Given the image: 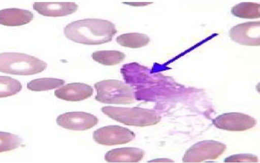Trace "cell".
Instances as JSON below:
<instances>
[{
  "instance_id": "6",
  "label": "cell",
  "mask_w": 260,
  "mask_h": 163,
  "mask_svg": "<svg viewBox=\"0 0 260 163\" xmlns=\"http://www.w3.org/2000/svg\"><path fill=\"white\" fill-rule=\"evenodd\" d=\"M56 123L62 128L74 131H84L90 129L99 121L98 118L84 112H69L59 115Z\"/></svg>"
},
{
  "instance_id": "7",
  "label": "cell",
  "mask_w": 260,
  "mask_h": 163,
  "mask_svg": "<svg viewBox=\"0 0 260 163\" xmlns=\"http://www.w3.org/2000/svg\"><path fill=\"white\" fill-rule=\"evenodd\" d=\"M231 38L247 46L259 45V22H247L238 24L230 31Z\"/></svg>"
},
{
  "instance_id": "8",
  "label": "cell",
  "mask_w": 260,
  "mask_h": 163,
  "mask_svg": "<svg viewBox=\"0 0 260 163\" xmlns=\"http://www.w3.org/2000/svg\"><path fill=\"white\" fill-rule=\"evenodd\" d=\"M93 89L90 86L80 83L68 84L54 91L55 96L59 98L69 101H79L90 97Z\"/></svg>"
},
{
  "instance_id": "13",
  "label": "cell",
  "mask_w": 260,
  "mask_h": 163,
  "mask_svg": "<svg viewBox=\"0 0 260 163\" xmlns=\"http://www.w3.org/2000/svg\"><path fill=\"white\" fill-rule=\"evenodd\" d=\"M116 40L122 46L138 48L147 45L150 41V38L145 34L134 32L118 35Z\"/></svg>"
},
{
  "instance_id": "2",
  "label": "cell",
  "mask_w": 260,
  "mask_h": 163,
  "mask_svg": "<svg viewBox=\"0 0 260 163\" xmlns=\"http://www.w3.org/2000/svg\"><path fill=\"white\" fill-rule=\"evenodd\" d=\"M47 64L39 58L24 53H0V72L21 75H32L44 71Z\"/></svg>"
},
{
  "instance_id": "10",
  "label": "cell",
  "mask_w": 260,
  "mask_h": 163,
  "mask_svg": "<svg viewBox=\"0 0 260 163\" xmlns=\"http://www.w3.org/2000/svg\"><path fill=\"white\" fill-rule=\"evenodd\" d=\"M255 120L251 117L238 113H231L219 116L215 120L217 127L220 128L241 131L253 127Z\"/></svg>"
},
{
  "instance_id": "5",
  "label": "cell",
  "mask_w": 260,
  "mask_h": 163,
  "mask_svg": "<svg viewBox=\"0 0 260 163\" xmlns=\"http://www.w3.org/2000/svg\"><path fill=\"white\" fill-rule=\"evenodd\" d=\"M135 137L134 132L127 128L118 126L102 127L93 134V138L96 142L107 146L127 143Z\"/></svg>"
},
{
  "instance_id": "18",
  "label": "cell",
  "mask_w": 260,
  "mask_h": 163,
  "mask_svg": "<svg viewBox=\"0 0 260 163\" xmlns=\"http://www.w3.org/2000/svg\"><path fill=\"white\" fill-rule=\"evenodd\" d=\"M22 142L20 138L8 132H0V152L11 151L19 147Z\"/></svg>"
},
{
  "instance_id": "3",
  "label": "cell",
  "mask_w": 260,
  "mask_h": 163,
  "mask_svg": "<svg viewBox=\"0 0 260 163\" xmlns=\"http://www.w3.org/2000/svg\"><path fill=\"white\" fill-rule=\"evenodd\" d=\"M102 111L110 118L128 126L144 127L156 124L159 117L152 110L140 107L105 106Z\"/></svg>"
},
{
  "instance_id": "12",
  "label": "cell",
  "mask_w": 260,
  "mask_h": 163,
  "mask_svg": "<svg viewBox=\"0 0 260 163\" xmlns=\"http://www.w3.org/2000/svg\"><path fill=\"white\" fill-rule=\"evenodd\" d=\"M144 156V151L139 148L125 147L109 151L105 155V159L108 162H138Z\"/></svg>"
},
{
  "instance_id": "4",
  "label": "cell",
  "mask_w": 260,
  "mask_h": 163,
  "mask_svg": "<svg viewBox=\"0 0 260 163\" xmlns=\"http://www.w3.org/2000/svg\"><path fill=\"white\" fill-rule=\"evenodd\" d=\"M96 90L95 99L107 104H128L134 102L132 89L125 83L114 79L99 82L94 85Z\"/></svg>"
},
{
  "instance_id": "1",
  "label": "cell",
  "mask_w": 260,
  "mask_h": 163,
  "mask_svg": "<svg viewBox=\"0 0 260 163\" xmlns=\"http://www.w3.org/2000/svg\"><path fill=\"white\" fill-rule=\"evenodd\" d=\"M65 36L78 43L95 45L108 43L117 32L111 21L100 19H85L73 21L65 26Z\"/></svg>"
},
{
  "instance_id": "17",
  "label": "cell",
  "mask_w": 260,
  "mask_h": 163,
  "mask_svg": "<svg viewBox=\"0 0 260 163\" xmlns=\"http://www.w3.org/2000/svg\"><path fill=\"white\" fill-rule=\"evenodd\" d=\"M22 88V84L19 80L10 76H0V98L14 95Z\"/></svg>"
},
{
  "instance_id": "11",
  "label": "cell",
  "mask_w": 260,
  "mask_h": 163,
  "mask_svg": "<svg viewBox=\"0 0 260 163\" xmlns=\"http://www.w3.org/2000/svg\"><path fill=\"white\" fill-rule=\"evenodd\" d=\"M34 17V14L27 10L4 9L0 10V24L9 26L22 25L29 23Z\"/></svg>"
},
{
  "instance_id": "19",
  "label": "cell",
  "mask_w": 260,
  "mask_h": 163,
  "mask_svg": "<svg viewBox=\"0 0 260 163\" xmlns=\"http://www.w3.org/2000/svg\"><path fill=\"white\" fill-rule=\"evenodd\" d=\"M123 4H125L130 6H142L147 5V4H150L151 3H144V2H123Z\"/></svg>"
},
{
  "instance_id": "15",
  "label": "cell",
  "mask_w": 260,
  "mask_h": 163,
  "mask_svg": "<svg viewBox=\"0 0 260 163\" xmlns=\"http://www.w3.org/2000/svg\"><path fill=\"white\" fill-rule=\"evenodd\" d=\"M64 84V81L55 78L35 79L27 84V88L32 91H43L55 89Z\"/></svg>"
},
{
  "instance_id": "9",
  "label": "cell",
  "mask_w": 260,
  "mask_h": 163,
  "mask_svg": "<svg viewBox=\"0 0 260 163\" xmlns=\"http://www.w3.org/2000/svg\"><path fill=\"white\" fill-rule=\"evenodd\" d=\"M78 7L74 2H35L33 5L35 10L48 17L66 16L76 12Z\"/></svg>"
},
{
  "instance_id": "14",
  "label": "cell",
  "mask_w": 260,
  "mask_h": 163,
  "mask_svg": "<svg viewBox=\"0 0 260 163\" xmlns=\"http://www.w3.org/2000/svg\"><path fill=\"white\" fill-rule=\"evenodd\" d=\"M92 58L96 62L105 65H114L122 62L125 55L118 51H98L92 54Z\"/></svg>"
},
{
  "instance_id": "16",
  "label": "cell",
  "mask_w": 260,
  "mask_h": 163,
  "mask_svg": "<svg viewBox=\"0 0 260 163\" xmlns=\"http://www.w3.org/2000/svg\"><path fill=\"white\" fill-rule=\"evenodd\" d=\"M232 13L236 16L245 18L259 17V5L254 3H242L234 6Z\"/></svg>"
}]
</instances>
